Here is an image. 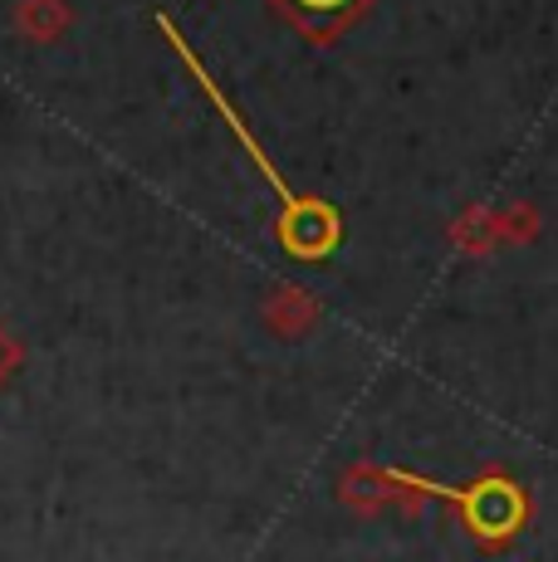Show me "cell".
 Here are the masks:
<instances>
[{
    "label": "cell",
    "mask_w": 558,
    "mask_h": 562,
    "mask_svg": "<svg viewBox=\"0 0 558 562\" xmlns=\"http://www.w3.org/2000/svg\"><path fill=\"white\" fill-rule=\"evenodd\" d=\"M289 5H294L299 15H309V20H324V15H343L348 0H289Z\"/></svg>",
    "instance_id": "cell-2"
},
{
    "label": "cell",
    "mask_w": 558,
    "mask_h": 562,
    "mask_svg": "<svg viewBox=\"0 0 558 562\" xmlns=\"http://www.w3.org/2000/svg\"><path fill=\"white\" fill-rule=\"evenodd\" d=\"M20 362H25V348H20V342L10 338L5 328H0V386H5L10 376L20 372Z\"/></svg>",
    "instance_id": "cell-1"
}]
</instances>
